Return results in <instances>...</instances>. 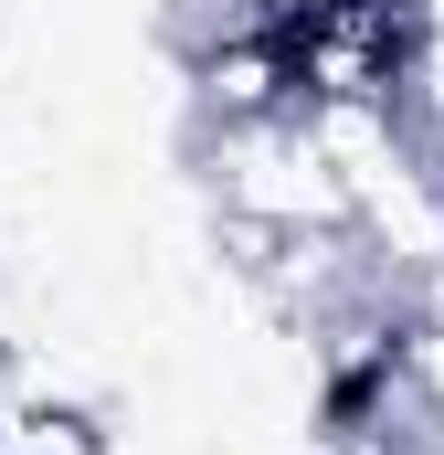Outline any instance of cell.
Instances as JSON below:
<instances>
[{
    "instance_id": "obj_1",
    "label": "cell",
    "mask_w": 444,
    "mask_h": 455,
    "mask_svg": "<svg viewBox=\"0 0 444 455\" xmlns=\"http://www.w3.org/2000/svg\"><path fill=\"white\" fill-rule=\"evenodd\" d=\"M202 180H212V212H254L275 233H338L349 223V191L318 159L307 116H254V127H212L202 138Z\"/></svg>"
},
{
    "instance_id": "obj_3",
    "label": "cell",
    "mask_w": 444,
    "mask_h": 455,
    "mask_svg": "<svg viewBox=\"0 0 444 455\" xmlns=\"http://www.w3.org/2000/svg\"><path fill=\"white\" fill-rule=\"evenodd\" d=\"M212 243H222V265L254 286V275L275 265V243H286V233H275V223H254V212H212Z\"/></svg>"
},
{
    "instance_id": "obj_2",
    "label": "cell",
    "mask_w": 444,
    "mask_h": 455,
    "mask_svg": "<svg viewBox=\"0 0 444 455\" xmlns=\"http://www.w3.org/2000/svg\"><path fill=\"white\" fill-rule=\"evenodd\" d=\"M402 392H413V413L444 435V297L424 286V307L402 318Z\"/></svg>"
}]
</instances>
